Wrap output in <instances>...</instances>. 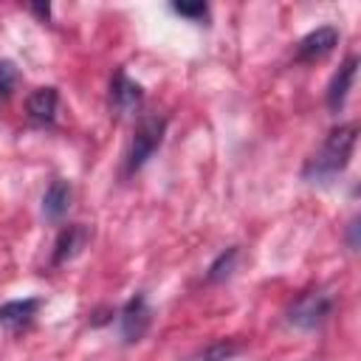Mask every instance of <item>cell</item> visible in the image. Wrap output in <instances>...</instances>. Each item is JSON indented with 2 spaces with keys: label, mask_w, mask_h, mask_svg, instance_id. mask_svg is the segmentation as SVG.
I'll return each instance as SVG.
<instances>
[{
  "label": "cell",
  "mask_w": 361,
  "mask_h": 361,
  "mask_svg": "<svg viewBox=\"0 0 361 361\" xmlns=\"http://www.w3.org/2000/svg\"><path fill=\"white\" fill-rule=\"evenodd\" d=\"M338 45V31L333 25H322L310 34H305L296 45V62H319Z\"/></svg>",
  "instance_id": "6"
},
{
  "label": "cell",
  "mask_w": 361,
  "mask_h": 361,
  "mask_svg": "<svg viewBox=\"0 0 361 361\" xmlns=\"http://www.w3.org/2000/svg\"><path fill=\"white\" fill-rule=\"evenodd\" d=\"M144 102V87L138 82H133L124 68H118L113 73V82H110V107L116 116H130L141 107Z\"/></svg>",
  "instance_id": "5"
},
{
  "label": "cell",
  "mask_w": 361,
  "mask_h": 361,
  "mask_svg": "<svg viewBox=\"0 0 361 361\" xmlns=\"http://www.w3.org/2000/svg\"><path fill=\"white\" fill-rule=\"evenodd\" d=\"M355 141H358V127L353 121L333 127L327 138L322 141V147L307 158L302 178L310 183H330L333 178H338L353 158Z\"/></svg>",
  "instance_id": "1"
},
{
  "label": "cell",
  "mask_w": 361,
  "mask_h": 361,
  "mask_svg": "<svg viewBox=\"0 0 361 361\" xmlns=\"http://www.w3.org/2000/svg\"><path fill=\"white\" fill-rule=\"evenodd\" d=\"M164 133H166V118L158 116V113H147L138 118L135 130H133V141H130V149H127V175L138 172L152 155L155 149L161 147L164 141Z\"/></svg>",
  "instance_id": "2"
},
{
  "label": "cell",
  "mask_w": 361,
  "mask_h": 361,
  "mask_svg": "<svg viewBox=\"0 0 361 361\" xmlns=\"http://www.w3.org/2000/svg\"><path fill=\"white\" fill-rule=\"evenodd\" d=\"M149 322H152V310H149V302L144 293H135L124 307H121V316H118V327H121V338L127 344H135L144 338V333L149 330Z\"/></svg>",
  "instance_id": "4"
},
{
  "label": "cell",
  "mask_w": 361,
  "mask_h": 361,
  "mask_svg": "<svg viewBox=\"0 0 361 361\" xmlns=\"http://www.w3.org/2000/svg\"><path fill=\"white\" fill-rule=\"evenodd\" d=\"M39 299H14V302H6L0 305V327L8 330V333H17L23 327H28L39 310Z\"/></svg>",
  "instance_id": "8"
},
{
  "label": "cell",
  "mask_w": 361,
  "mask_h": 361,
  "mask_svg": "<svg viewBox=\"0 0 361 361\" xmlns=\"http://www.w3.org/2000/svg\"><path fill=\"white\" fill-rule=\"evenodd\" d=\"M31 8H34V11H37V14L42 17V20H48V14H51V8H48V3H45V6H42V3H34Z\"/></svg>",
  "instance_id": "16"
},
{
  "label": "cell",
  "mask_w": 361,
  "mask_h": 361,
  "mask_svg": "<svg viewBox=\"0 0 361 361\" xmlns=\"http://www.w3.org/2000/svg\"><path fill=\"white\" fill-rule=\"evenodd\" d=\"M172 11L189 20H203L209 14V6L206 3H172Z\"/></svg>",
  "instance_id": "15"
},
{
  "label": "cell",
  "mask_w": 361,
  "mask_h": 361,
  "mask_svg": "<svg viewBox=\"0 0 361 361\" xmlns=\"http://www.w3.org/2000/svg\"><path fill=\"white\" fill-rule=\"evenodd\" d=\"M333 310V296L327 290H307L288 307V322L299 330H313L327 322Z\"/></svg>",
  "instance_id": "3"
},
{
  "label": "cell",
  "mask_w": 361,
  "mask_h": 361,
  "mask_svg": "<svg viewBox=\"0 0 361 361\" xmlns=\"http://www.w3.org/2000/svg\"><path fill=\"white\" fill-rule=\"evenodd\" d=\"M355 71H358V56H347V59L338 65V71L333 73L330 87H327V110H330V113H338V110L344 107L347 93H350L353 82H355Z\"/></svg>",
  "instance_id": "7"
},
{
  "label": "cell",
  "mask_w": 361,
  "mask_h": 361,
  "mask_svg": "<svg viewBox=\"0 0 361 361\" xmlns=\"http://www.w3.org/2000/svg\"><path fill=\"white\" fill-rule=\"evenodd\" d=\"M234 353H237V347H234L231 341H214V344L197 350V353H195L192 358H186V361H226V358H231Z\"/></svg>",
  "instance_id": "14"
},
{
  "label": "cell",
  "mask_w": 361,
  "mask_h": 361,
  "mask_svg": "<svg viewBox=\"0 0 361 361\" xmlns=\"http://www.w3.org/2000/svg\"><path fill=\"white\" fill-rule=\"evenodd\" d=\"M355 228H358V220H353V223H350V248H353V251L358 248V240H355Z\"/></svg>",
  "instance_id": "17"
},
{
  "label": "cell",
  "mask_w": 361,
  "mask_h": 361,
  "mask_svg": "<svg viewBox=\"0 0 361 361\" xmlns=\"http://www.w3.org/2000/svg\"><path fill=\"white\" fill-rule=\"evenodd\" d=\"M25 110L31 116V121L37 124H51L56 118V110H59V93L56 87H37L28 102H25Z\"/></svg>",
  "instance_id": "10"
},
{
  "label": "cell",
  "mask_w": 361,
  "mask_h": 361,
  "mask_svg": "<svg viewBox=\"0 0 361 361\" xmlns=\"http://www.w3.org/2000/svg\"><path fill=\"white\" fill-rule=\"evenodd\" d=\"M20 85V71L11 59H0V102H8Z\"/></svg>",
  "instance_id": "13"
},
{
  "label": "cell",
  "mask_w": 361,
  "mask_h": 361,
  "mask_svg": "<svg viewBox=\"0 0 361 361\" xmlns=\"http://www.w3.org/2000/svg\"><path fill=\"white\" fill-rule=\"evenodd\" d=\"M237 245H231V248H226L212 265H209V274H206V282H220V279H226L228 274H231V268H234V262H237Z\"/></svg>",
  "instance_id": "12"
},
{
  "label": "cell",
  "mask_w": 361,
  "mask_h": 361,
  "mask_svg": "<svg viewBox=\"0 0 361 361\" xmlns=\"http://www.w3.org/2000/svg\"><path fill=\"white\" fill-rule=\"evenodd\" d=\"M71 197H73V189L68 180H62V178L51 180V186L42 195V214L48 220H59L71 209Z\"/></svg>",
  "instance_id": "11"
},
{
  "label": "cell",
  "mask_w": 361,
  "mask_h": 361,
  "mask_svg": "<svg viewBox=\"0 0 361 361\" xmlns=\"http://www.w3.org/2000/svg\"><path fill=\"white\" fill-rule=\"evenodd\" d=\"M87 240H90V231L85 226H79V223L62 228L59 237H56V243H54V265H65L68 259H73L85 248Z\"/></svg>",
  "instance_id": "9"
}]
</instances>
